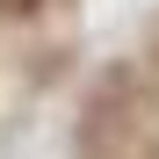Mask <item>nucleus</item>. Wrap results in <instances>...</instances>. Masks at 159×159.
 <instances>
[{"mask_svg": "<svg viewBox=\"0 0 159 159\" xmlns=\"http://www.w3.org/2000/svg\"><path fill=\"white\" fill-rule=\"evenodd\" d=\"M0 7H7V15H29V7H36V0H0Z\"/></svg>", "mask_w": 159, "mask_h": 159, "instance_id": "nucleus-1", "label": "nucleus"}]
</instances>
